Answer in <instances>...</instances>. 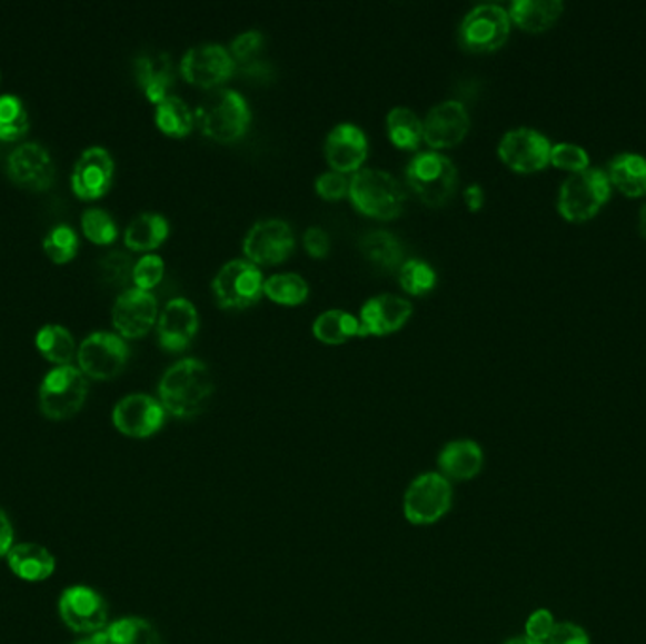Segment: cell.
<instances>
[{
  "instance_id": "cell-1",
  "label": "cell",
  "mask_w": 646,
  "mask_h": 644,
  "mask_svg": "<svg viewBox=\"0 0 646 644\" xmlns=\"http://www.w3.org/2000/svg\"><path fill=\"white\" fill-rule=\"evenodd\" d=\"M212 394V373L207 364L193 357L172 365L159 382V403L176 418H193L201 414Z\"/></svg>"
},
{
  "instance_id": "cell-2",
  "label": "cell",
  "mask_w": 646,
  "mask_h": 644,
  "mask_svg": "<svg viewBox=\"0 0 646 644\" xmlns=\"http://www.w3.org/2000/svg\"><path fill=\"white\" fill-rule=\"evenodd\" d=\"M250 119L248 102L232 89L213 91L197 110V121L202 132L216 142H235L245 137Z\"/></svg>"
},
{
  "instance_id": "cell-3",
  "label": "cell",
  "mask_w": 646,
  "mask_h": 644,
  "mask_svg": "<svg viewBox=\"0 0 646 644\" xmlns=\"http://www.w3.org/2000/svg\"><path fill=\"white\" fill-rule=\"evenodd\" d=\"M350 200L359 212L377 219H394L405 208V191L384 170L364 169L351 176Z\"/></svg>"
},
{
  "instance_id": "cell-4",
  "label": "cell",
  "mask_w": 646,
  "mask_h": 644,
  "mask_svg": "<svg viewBox=\"0 0 646 644\" xmlns=\"http://www.w3.org/2000/svg\"><path fill=\"white\" fill-rule=\"evenodd\" d=\"M609 176L603 169L586 167L565 178L558 195L559 214L569 221H586L609 200Z\"/></svg>"
},
{
  "instance_id": "cell-5",
  "label": "cell",
  "mask_w": 646,
  "mask_h": 644,
  "mask_svg": "<svg viewBox=\"0 0 646 644\" xmlns=\"http://www.w3.org/2000/svg\"><path fill=\"white\" fill-rule=\"evenodd\" d=\"M88 397V378L74 365H57L40 384V410L51 419H67L82 408Z\"/></svg>"
},
{
  "instance_id": "cell-6",
  "label": "cell",
  "mask_w": 646,
  "mask_h": 644,
  "mask_svg": "<svg viewBox=\"0 0 646 644\" xmlns=\"http://www.w3.org/2000/svg\"><path fill=\"white\" fill-rule=\"evenodd\" d=\"M407 180L421 202L443 207L456 191L458 169L448 157L437 151H424L408 164Z\"/></svg>"
},
{
  "instance_id": "cell-7",
  "label": "cell",
  "mask_w": 646,
  "mask_h": 644,
  "mask_svg": "<svg viewBox=\"0 0 646 644\" xmlns=\"http://www.w3.org/2000/svg\"><path fill=\"white\" fill-rule=\"evenodd\" d=\"M453 484L440 473H426L408 486L402 511L410 524L431 526L453 507Z\"/></svg>"
},
{
  "instance_id": "cell-8",
  "label": "cell",
  "mask_w": 646,
  "mask_h": 644,
  "mask_svg": "<svg viewBox=\"0 0 646 644\" xmlns=\"http://www.w3.org/2000/svg\"><path fill=\"white\" fill-rule=\"evenodd\" d=\"M264 275L250 261H231L216 275L212 281L213 297L221 308H248L264 295Z\"/></svg>"
},
{
  "instance_id": "cell-9",
  "label": "cell",
  "mask_w": 646,
  "mask_h": 644,
  "mask_svg": "<svg viewBox=\"0 0 646 644\" xmlns=\"http://www.w3.org/2000/svg\"><path fill=\"white\" fill-rule=\"evenodd\" d=\"M510 34V16L497 4H480L467 13L459 27V42L465 50L488 53L507 42Z\"/></svg>"
},
{
  "instance_id": "cell-10",
  "label": "cell",
  "mask_w": 646,
  "mask_h": 644,
  "mask_svg": "<svg viewBox=\"0 0 646 644\" xmlns=\"http://www.w3.org/2000/svg\"><path fill=\"white\" fill-rule=\"evenodd\" d=\"M76 356L83 375L108 380L120 375L126 367L129 346L116 333L93 331L83 338Z\"/></svg>"
},
{
  "instance_id": "cell-11",
  "label": "cell",
  "mask_w": 646,
  "mask_h": 644,
  "mask_svg": "<svg viewBox=\"0 0 646 644\" xmlns=\"http://www.w3.org/2000/svg\"><path fill=\"white\" fill-rule=\"evenodd\" d=\"M294 248H296V237L291 227L282 219L259 221L251 227V231L245 238V256L256 267L282 264Z\"/></svg>"
},
{
  "instance_id": "cell-12",
  "label": "cell",
  "mask_w": 646,
  "mask_h": 644,
  "mask_svg": "<svg viewBox=\"0 0 646 644\" xmlns=\"http://www.w3.org/2000/svg\"><path fill=\"white\" fill-rule=\"evenodd\" d=\"M553 145L543 132L520 127L508 131L499 142V157L516 172H535L550 164Z\"/></svg>"
},
{
  "instance_id": "cell-13",
  "label": "cell",
  "mask_w": 646,
  "mask_h": 644,
  "mask_svg": "<svg viewBox=\"0 0 646 644\" xmlns=\"http://www.w3.org/2000/svg\"><path fill=\"white\" fill-rule=\"evenodd\" d=\"M59 616L72 632L95 635L107 626L108 607L95 589L72 586L59 600Z\"/></svg>"
},
{
  "instance_id": "cell-14",
  "label": "cell",
  "mask_w": 646,
  "mask_h": 644,
  "mask_svg": "<svg viewBox=\"0 0 646 644\" xmlns=\"http://www.w3.org/2000/svg\"><path fill=\"white\" fill-rule=\"evenodd\" d=\"M165 414L163 405L150 395H127L113 407V426L127 437H151L163 427Z\"/></svg>"
},
{
  "instance_id": "cell-15",
  "label": "cell",
  "mask_w": 646,
  "mask_h": 644,
  "mask_svg": "<svg viewBox=\"0 0 646 644\" xmlns=\"http://www.w3.org/2000/svg\"><path fill=\"white\" fill-rule=\"evenodd\" d=\"M180 69L189 83L208 89L227 82L235 72V63L223 46L201 44L183 56Z\"/></svg>"
},
{
  "instance_id": "cell-16",
  "label": "cell",
  "mask_w": 646,
  "mask_h": 644,
  "mask_svg": "<svg viewBox=\"0 0 646 644\" xmlns=\"http://www.w3.org/2000/svg\"><path fill=\"white\" fill-rule=\"evenodd\" d=\"M112 319L123 337H142L158 319V299L146 289H123L113 303Z\"/></svg>"
},
{
  "instance_id": "cell-17",
  "label": "cell",
  "mask_w": 646,
  "mask_h": 644,
  "mask_svg": "<svg viewBox=\"0 0 646 644\" xmlns=\"http://www.w3.org/2000/svg\"><path fill=\"white\" fill-rule=\"evenodd\" d=\"M469 113L458 100H446L424 119V140L435 150L454 148L469 131Z\"/></svg>"
},
{
  "instance_id": "cell-18",
  "label": "cell",
  "mask_w": 646,
  "mask_h": 644,
  "mask_svg": "<svg viewBox=\"0 0 646 644\" xmlns=\"http://www.w3.org/2000/svg\"><path fill=\"white\" fill-rule=\"evenodd\" d=\"M113 178V159L102 146H91L82 151L72 167V189L82 199H97L107 194Z\"/></svg>"
},
{
  "instance_id": "cell-19",
  "label": "cell",
  "mask_w": 646,
  "mask_h": 644,
  "mask_svg": "<svg viewBox=\"0 0 646 644\" xmlns=\"http://www.w3.org/2000/svg\"><path fill=\"white\" fill-rule=\"evenodd\" d=\"M8 175L13 182L31 189L50 188L56 175L50 151L38 142L19 145L8 156Z\"/></svg>"
},
{
  "instance_id": "cell-20",
  "label": "cell",
  "mask_w": 646,
  "mask_h": 644,
  "mask_svg": "<svg viewBox=\"0 0 646 644\" xmlns=\"http://www.w3.org/2000/svg\"><path fill=\"white\" fill-rule=\"evenodd\" d=\"M413 314V305L397 295H378L365 303L359 316L361 337H384L396 333L407 324Z\"/></svg>"
},
{
  "instance_id": "cell-21",
  "label": "cell",
  "mask_w": 646,
  "mask_h": 644,
  "mask_svg": "<svg viewBox=\"0 0 646 644\" xmlns=\"http://www.w3.org/2000/svg\"><path fill=\"white\" fill-rule=\"evenodd\" d=\"M199 329V316L193 303L183 297L167 303L158 319L159 343L165 350L182 351L191 345Z\"/></svg>"
},
{
  "instance_id": "cell-22",
  "label": "cell",
  "mask_w": 646,
  "mask_h": 644,
  "mask_svg": "<svg viewBox=\"0 0 646 644\" xmlns=\"http://www.w3.org/2000/svg\"><path fill=\"white\" fill-rule=\"evenodd\" d=\"M369 153L367 138L359 127L342 123L335 127L326 140V159L335 172H358Z\"/></svg>"
},
{
  "instance_id": "cell-23",
  "label": "cell",
  "mask_w": 646,
  "mask_h": 644,
  "mask_svg": "<svg viewBox=\"0 0 646 644\" xmlns=\"http://www.w3.org/2000/svg\"><path fill=\"white\" fill-rule=\"evenodd\" d=\"M135 72L140 88L145 89L146 97L156 105L165 97H169V89L175 83V67L169 53L163 51H150L137 59Z\"/></svg>"
},
{
  "instance_id": "cell-24",
  "label": "cell",
  "mask_w": 646,
  "mask_h": 644,
  "mask_svg": "<svg viewBox=\"0 0 646 644\" xmlns=\"http://www.w3.org/2000/svg\"><path fill=\"white\" fill-rule=\"evenodd\" d=\"M484 454L473 440H454L439 454L440 475L448 480H473L483 470Z\"/></svg>"
},
{
  "instance_id": "cell-25",
  "label": "cell",
  "mask_w": 646,
  "mask_h": 644,
  "mask_svg": "<svg viewBox=\"0 0 646 644\" xmlns=\"http://www.w3.org/2000/svg\"><path fill=\"white\" fill-rule=\"evenodd\" d=\"M235 69L239 67L246 76L265 80L270 76V61L267 56V40L259 31L242 32L232 40L231 50Z\"/></svg>"
},
{
  "instance_id": "cell-26",
  "label": "cell",
  "mask_w": 646,
  "mask_h": 644,
  "mask_svg": "<svg viewBox=\"0 0 646 644\" xmlns=\"http://www.w3.org/2000/svg\"><path fill=\"white\" fill-rule=\"evenodd\" d=\"M7 557L13 575L21 581L42 582L56 571V557L51 556L48 548L34 543L13 545Z\"/></svg>"
},
{
  "instance_id": "cell-27",
  "label": "cell",
  "mask_w": 646,
  "mask_h": 644,
  "mask_svg": "<svg viewBox=\"0 0 646 644\" xmlns=\"http://www.w3.org/2000/svg\"><path fill=\"white\" fill-rule=\"evenodd\" d=\"M561 12V0H515L508 16L524 31L543 32L558 21Z\"/></svg>"
},
{
  "instance_id": "cell-28",
  "label": "cell",
  "mask_w": 646,
  "mask_h": 644,
  "mask_svg": "<svg viewBox=\"0 0 646 644\" xmlns=\"http://www.w3.org/2000/svg\"><path fill=\"white\" fill-rule=\"evenodd\" d=\"M605 172L609 176L610 186H616L622 194L628 197L646 194V157L632 151L618 153L610 159L609 169Z\"/></svg>"
},
{
  "instance_id": "cell-29",
  "label": "cell",
  "mask_w": 646,
  "mask_h": 644,
  "mask_svg": "<svg viewBox=\"0 0 646 644\" xmlns=\"http://www.w3.org/2000/svg\"><path fill=\"white\" fill-rule=\"evenodd\" d=\"M167 237L169 221L161 214H139L126 229V245L137 251L153 250Z\"/></svg>"
},
{
  "instance_id": "cell-30",
  "label": "cell",
  "mask_w": 646,
  "mask_h": 644,
  "mask_svg": "<svg viewBox=\"0 0 646 644\" xmlns=\"http://www.w3.org/2000/svg\"><path fill=\"white\" fill-rule=\"evenodd\" d=\"M316 338L324 345H345L346 340L361 337L359 319L345 310H327L316 318L312 327Z\"/></svg>"
},
{
  "instance_id": "cell-31",
  "label": "cell",
  "mask_w": 646,
  "mask_h": 644,
  "mask_svg": "<svg viewBox=\"0 0 646 644\" xmlns=\"http://www.w3.org/2000/svg\"><path fill=\"white\" fill-rule=\"evenodd\" d=\"M388 135L391 142L402 150H418L424 140V121L413 110L397 107L388 113Z\"/></svg>"
},
{
  "instance_id": "cell-32",
  "label": "cell",
  "mask_w": 646,
  "mask_h": 644,
  "mask_svg": "<svg viewBox=\"0 0 646 644\" xmlns=\"http://www.w3.org/2000/svg\"><path fill=\"white\" fill-rule=\"evenodd\" d=\"M361 251L370 264L377 265L380 269H401L402 248L399 240L389 232L372 231L365 235L361 240Z\"/></svg>"
},
{
  "instance_id": "cell-33",
  "label": "cell",
  "mask_w": 646,
  "mask_h": 644,
  "mask_svg": "<svg viewBox=\"0 0 646 644\" xmlns=\"http://www.w3.org/2000/svg\"><path fill=\"white\" fill-rule=\"evenodd\" d=\"M37 346L50 361L59 365H69L70 359L78 354L74 335L59 324L40 327L37 333Z\"/></svg>"
},
{
  "instance_id": "cell-34",
  "label": "cell",
  "mask_w": 646,
  "mask_h": 644,
  "mask_svg": "<svg viewBox=\"0 0 646 644\" xmlns=\"http://www.w3.org/2000/svg\"><path fill=\"white\" fill-rule=\"evenodd\" d=\"M102 644H161V637L148 620L123 618L102 630Z\"/></svg>"
},
{
  "instance_id": "cell-35",
  "label": "cell",
  "mask_w": 646,
  "mask_h": 644,
  "mask_svg": "<svg viewBox=\"0 0 646 644\" xmlns=\"http://www.w3.org/2000/svg\"><path fill=\"white\" fill-rule=\"evenodd\" d=\"M156 121L161 131L172 137H186L193 129L195 118L188 105L180 97L169 95L158 102Z\"/></svg>"
},
{
  "instance_id": "cell-36",
  "label": "cell",
  "mask_w": 646,
  "mask_h": 644,
  "mask_svg": "<svg viewBox=\"0 0 646 644\" xmlns=\"http://www.w3.org/2000/svg\"><path fill=\"white\" fill-rule=\"evenodd\" d=\"M264 294L284 307L302 305L308 297V284L299 275H275L264 284Z\"/></svg>"
},
{
  "instance_id": "cell-37",
  "label": "cell",
  "mask_w": 646,
  "mask_h": 644,
  "mask_svg": "<svg viewBox=\"0 0 646 644\" xmlns=\"http://www.w3.org/2000/svg\"><path fill=\"white\" fill-rule=\"evenodd\" d=\"M29 129V112L18 95H0V138L16 140Z\"/></svg>"
},
{
  "instance_id": "cell-38",
  "label": "cell",
  "mask_w": 646,
  "mask_h": 644,
  "mask_svg": "<svg viewBox=\"0 0 646 644\" xmlns=\"http://www.w3.org/2000/svg\"><path fill=\"white\" fill-rule=\"evenodd\" d=\"M42 245H44L46 254L53 261L63 264V261H69L76 256L80 240H78V232L74 231V227H70L69 224H59V226H53L50 231L46 232Z\"/></svg>"
},
{
  "instance_id": "cell-39",
  "label": "cell",
  "mask_w": 646,
  "mask_h": 644,
  "mask_svg": "<svg viewBox=\"0 0 646 644\" xmlns=\"http://www.w3.org/2000/svg\"><path fill=\"white\" fill-rule=\"evenodd\" d=\"M399 281L401 288L410 295H426L435 288L437 275L434 267L424 264L420 259H408L399 269Z\"/></svg>"
},
{
  "instance_id": "cell-40",
  "label": "cell",
  "mask_w": 646,
  "mask_h": 644,
  "mask_svg": "<svg viewBox=\"0 0 646 644\" xmlns=\"http://www.w3.org/2000/svg\"><path fill=\"white\" fill-rule=\"evenodd\" d=\"M83 232L97 245H110L118 237V226L105 208H88L82 214Z\"/></svg>"
},
{
  "instance_id": "cell-41",
  "label": "cell",
  "mask_w": 646,
  "mask_h": 644,
  "mask_svg": "<svg viewBox=\"0 0 646 644\" xmlns=\"http://www.w3.org/2000/svg\"><path fill=\"white\" fill-rule=\"evenodd\" d=\"M163 275V259L156 256V254L140 257L139 261L132 267V280L137 284V288L146 289V291L156 288Z\"/></svg>"
},
{
  "instance_id": "cell-42",
  "label": "cell",
  "mask_w": 646,
  "mask_h": 644,
  "mask_svg": "<svg viewBox=\"0 0 646 644\" xmlns=\"http://www.w3.org/2000/svg\"><path fill=\"white\" fill-rule=\"evenodd\" d=\"M550 164L556 165L559 169L577 172V170L590 167V157L580 146L572 145V142H561V145L553 146Z\"/></svg>"
},
{
  "instance_id": "cell-43",
  "label": "cell",
  "mask_w": 646,
  "mask_h": 644,
  "mask_svg": "<svg viewBox=\"0 0 646 644\" xmlns=\"http://www.w3.org/2000/svg\"><path fill=\"white\" fill-rule=\"evenodd\" d=\"M102 273H105V280L110 284H126L127 278L132 276L131 259L123 251H112L102 259Z\"/></svg>"
},
{
  "instance_id": "cell-44",
  "label": "cell",
  "mask_w": 646,
  "mask_h": 644,
  "mask_svg": "<svg viewBox=\"0 0 646 644\" xmlns=\"http://www.w3.org/2000/svg\"><path fill=\"white\" fill-rule=\"evenodd\" d=\"M316 191L327 200H340L350 194V180L340 172H326L316 180Z\"/></svg>"
},
{
  "instance_id": "cell-45",
  "label": "cell",
  "mask_w": 646,
  "mask_h": 644,
  "mask_svg": "<svg viewBox=\"0 0 646 644\" xmlns=\"http://www.w3.org/2000/svg\"><path fill=\"white\" fill-rule=\"evenodd\" d=\"M554 626L556 624H554L553 614L548 611H537L527 620L526 637L545 644L550 637V633L554 632Z\"/></svg>"
},
{
  "instance_id": "cell-46",
  "label": "cell",
  "mask_w": 646,
  "mask_h": 644,
  "mask_svg": "<svg viewBox=\"0 0 646 644\" xmlns=\"http://www.w3.org/2000/svg\"><path fill=\"white\" fill-rule=\"evenodd\" d=\"M546 644H590V638L584 633L583 627L575 624H556Z\"/></svg>"
},
{
  "instance_id": "cell-47",
  "label": "cell",
  "mask_w": 646,
  "mask_h": 644,
  "mask_svg": "<svg viewBox=\"0 0 646 644\" xmlns=\"http://www.w3.org/2000/svg\"><path fill=\"white\" fill-rule=\"evenodd\" d=\"M302 242H305V250L315 257V259H324L329 254V248H331V240H329V235H327L320 227H310L305 237H302Z\"/></svg>"
},
{
  "instance_id": "cell-48",
  "label": "cell",
  "mask_w": 646,
  "mask_h": 644,
  "mask_svg": "<svg viewBox=\"0 0 646 644\" xmlns=\"http://www.w3.org/2000/svg\"><path fill=\"white\" fill-rule=\"evenodd\" d=\"M13 546V527L7 513L0 508V556H8Z\"/></svg>"
},
{
  "instance_id": "cell-49",
  "label": "cell",
  "mask_w": 646,
  "mask_h": 644,
  "mask_svg": "<svg viewBox=\"0 0 646 644\" xmlns=\"http://www.w3.org/2000/svg\"><path fill=\"white\" fill-rule=\"evenodd\" d=\"M464 199L465 205L469 207V210H473V212H477V210H480V208H483L484 205L483 188H480V186H477V184H473V186H469V188L465 189Z\"/></svg>"
},
{
  "instance_id": "cell-50",
  "label": "cell",
  "mask_w": 646,
  "mask_h": 644,
  "mask_svg": "<svg viewBox=\"0 0 646 644\" xmlns=\"http://www.w3.org/2000/svg\"><path fill=\"white\" fill-rule=\"evenodd\" d=\"M76 644H102V632L95 633L91 638H83V641H78Z\"/></svg>"
},
{
  "instance_id": "cell-51",
  "label": "cell",
  "mask_w": 646,
  "mask_h": 644,
  "mask_svg": "<svg viewBox=\"0 0 646 644\" xmlns=\"http://www.w3.org/2000/svg\"><path fill=\"white\" fill-rule=\"evenodd\" d=\"M639 227H640V232H643V235H645V237H646V202H645V205H643V208H640Z\"/></svg>"
},
{
  "instance_id": "cell-52",
  "label": "cell",
  "mask_w": 646,
  "mask_h": 644,
  "mask_svg": "<svg viewBox=\"0 0 646 644\" xmlns=\"http://www.w3.org/2000/svg\"><path fill=\"white\" fill-rule=\"evenodd\" d=\"M505 644H543V643H537V641H531V638L527 637H516L513 638V641H508V643Z\"/></svg>"
}]
</instances>
